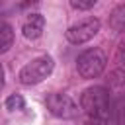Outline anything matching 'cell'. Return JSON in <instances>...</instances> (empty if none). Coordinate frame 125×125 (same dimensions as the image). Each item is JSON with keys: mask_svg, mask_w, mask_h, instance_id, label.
I'll return each instance as SVG.
<instances>
[{"mask_svg": "<svg viewBox=\"0 0 125 125\" xmlns=\"http://www.w3.org/2000/svg\"><path fill=\"white\" fill-rule=\"evenodd\" d=\"M80 109L88 113L92 119H104L109 117V92L104 86H90L80 96Z\"/></svg>", "mask_w": 125, "mask_h": 125, "instance_id": "6da1fadb", "label": "cell"}, {"mask_svg": "<svg viewBox=\"0 0 125 125\" xmlns=\"http://www.w3.org/2000/svg\"><path fill=\"white\" fill-rule=\"evenodd\" d=\"M53 68H55L53 57L41 55V57L29 61L27 64H23L21 70H20V74H18V78H20V82H21L23 86H33V84L43 82V80L53 72Z\"/></svg>", "mask_w": 125, "mask_h": 125, "instance_id": "7a4b0ae2", "label": "cell"}, {"mask_svg": "<svg viewBox=\"0 0 125 125\" xmlns=\"http://www.w3.org/2000/svg\"><path fill=\"white\" fill-rule=\"evenodd\" d=\"M105 55L102 49L94 47V49H86L84 53L78 55L76 59V68H78V74L86 80H92V78H98L104 70H105Z\"/></svg>", "mask_w": 125, "mask_h": 125, "instance_id": "3957f363", "label": "cell"}, {"mask_svg": "<svg viewBox=\"0 0 125 125\" xmlns=\"http://www.w3.org/2000/svg\"><path fill=\"white\" fill-rule=\"evenodd\" d=\"M45 105H47L49 113L59 119H74L80 111V105L68 94H61V92L49 94L45 100Z\"/></svg>", "mask_w": 125, "mask_h": 125, "instance_id": "277c9868", "label": "cell"}, {"mask_svg": "<svg viewBox=\"0 0 125 125\" xmlns=\"http://www.w3.org/2000/svg\"><path fill=\"white\" fill-rule=\"evenodd\" d=\"M100 27H102V21L98 18H86V20H82V21H78L66 29V39L72 45L88 43L90 39H94L98 35Z\"/></svg>", "mask_w": 125, "mask_h": 125, "instance_id": "5b68a950", "label": "cell"}, {"mask_svg": "<svg viewBox=\"0 0 125 125\" xmlns=\"http://www.w3.org/2000/svg\"><path fill=\"white\" fill-rule=\"evenodd\" d=\"M43 29H45V18H43V14H39V12L29 14V16L23 20V23H21V33H23V37L29 39V41L39 39V37L43 35Z\"/></svg>", "mask_w": 125, "mask_h": 125, "instance_id": "8992f818", "label": "cell"}, {"mask_svg": "<svg viewBox=\"0 0 125 125\" xmlns=\"http://www.w3.org/2000/svg\"><path fill=\"white\" fill-rule=\"evenodd\" d=\"M109 27L115 33H123L125 31V4H119L111 10L109 14Z\"/></svg>", "mask_w": 125, "mask_h": 125, "instance_id": "52a82bcc", "label": "cell"}, {"mask_svg": "<svg viewBox=\"0 0 125 125\" xmlns=\"http://www.w3.org/2000/svg\"><path fill=\"white\" fill-rule=\"evenodd\" d=\"M14 45V27L8 21H0V53L10 51Z\"/></svg>", "mask_w": 125, "mask_h": 125, "instance_id": "ba28073f", "label": "cell"}, {"mask_svg": "<svg viewBox=\"0 0 125 125\" xmlns=\"http://www.w3.org/2000/svg\"><path fill=\"white\" fill-rule=\"evenodd\" d=\"M25 107V102H23V98L20 96V94H12V96H8V100H6V109H10V111H18V109H23Z\"/></svg>", "mask_w": 125, "mask_h": 125, "instance_id": "9c48e42d", "label": "cell"}, {"mask_svg": "<svg viewBox=\"0 0 125 125\" xmlns=\"http://www.w3.org/2000/svg\"><path fill=\"white\" fill-rule=\"evenodd\" d=\"M70 6L74 10H90L96 6V0H70Z\"/></svg>", "mask_w": 125, "mask_h": 125, "instance_id": "30bf717a", "label": "cell"}, {"mask_svg": "<svg viewBox=\"0 0 125 125\" xmlns=\"http://www.w3.org/2000/svg\"><path fill=\"white\" fill-rule=\"evenodd\" d=\"M117 70L125 72V41H121L117 49Z\"/></svg>", "mask_w": 125, "mask_h": 125, "instance_id": "8fae6325", "label": "cell"}, {"mask_svg": "<svg viewBox=\"0 0 125 125\" xmlns=\"http://www.w3.org/2000/svg\"><path fill=\"white\" fill-rule=\"evenodd\" d=\"M115 119H117V125H125V100L119 102L117 111H115Z\"/></svg>", "mask_w": 125, "mask_h": 125, "instance_id": "7c38bea8", "label": "cell"}, {"mask_svg": "<svg viewBox=\"0 0 125 125\" xmlns=\"http://www.w3.org/2000/svg\"><path fill=\"white\" fill-rule=\"evenodd\" d=\"M84 125H107V121H104V119H92V117H90Z\"/></svg>", "mask_w": 125, "mask_h": 125, "instance_id": "4fadbf2b", "label": "cell"}, {"mask_svg": "<svg viewBox=\"0 0 125 125\" xmlns=\"http://www.w3.org/2000/svg\"><path fill=\"white\" fill-rule=\"evenodd\" d=\"M2 88H4V68L0 64V92H2Z\"/></svg>", "mask_w": 125, "mask_h": 125, "instance_id": "5bb4252c", "label": "cell"}]
</instances>
